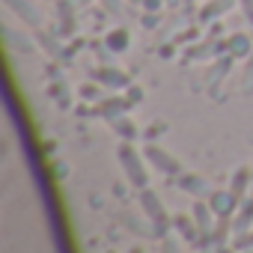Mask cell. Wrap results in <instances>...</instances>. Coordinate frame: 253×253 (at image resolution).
Returning a JSON list of instances; mask_svg holds the SVG:
<instances>
[{
	"label": "cell",
	"instance_id": "6da1fadb",
	"mask_svg": "<svg viewBox=\"0 0 253 253\" xmlns=\"http://www.w3.org/2000/svg\"><path fill=\"white\" fill-rule=\"evenodd\" d=\"M116 158H119V164H122V170H125V179H128L137 191H143V188L149 185V176H146V167H143V158H146V155H140V152L131 146V140H125V143L116 149Z\"/></svg>",
	"mask_w": 253,
	"mask_h": 253
},
{
	"label": "cell",
	"instance_id": "7a4b0ae2",
	"mask_svg": "<svg viewBox=\"0 0 253 253\" xmlns=\"http://www.w3.org/2000/svg\"><path fill=\"white\" fill-rule=\"evenodd\" d=\"M140 206H143V211L149 214V220H152V226H155V235L164 238V235L173 229V220L167 217V209H164L161 197H158L155 191L143 188V191H140Z\"/></svg>",
	"mask_w": 253,
	"mask_h": 253
},
{
	"label": "cell",
	"instance_id": "3957f363",
	"mask_svg": "<svg viewBox=\"0 0 253 253\" xmlns=\"http://www.w3.org/2000/svg\"><path fill=\"white\" fill-rule=\"evenodd\" d=\"M143 155L161 170V173H167V176H182V164H179V158H173L170 152H164L161 146H155V143H149L146 149H143Z\"/></svg>",
	"mask_w": 253,
	"mask_h": 253
},
{
	"label": "cell",
	"instance_id": "277c9868",
	"mask_svg": "<svg viewBox=\"0 0 253 253\" xmlns=\"http://www.w3.org/2000/svg\"><path fill=\"white\" fill-rule=\"evenodd\" d=\"M131 110V98L128 95H110V98H98L92 113L95 116H104V119H113V116H122Z\"/></svg>",
	"mask_w": 253,
	"mask_h": 253
},
{
	"label": "cell",
	"instance_id": "5b68a950",
	"mask_svg": "<svg viewBox=\"0 0 253 253\" xmlns=\"http://www.w3.org/2000/svg\"><path fill=\"white\" fill-rule=\"evenodd\" d=\"M209 206H211L214 217H232L235 209L241 206V200L226 188V191H211V194H209Z\"/></svg>",
	"mask_w": 253,
	"mask_h": 253
},
{
	"label": "cell",
	"instance_id": "8992f818",
	"mask_svg": "<svg viewBox=\"0 0 253 253\" xmlns=\"http://www.w3.org/2000/svg\"><path fill=\"white\" fill-rule=\"evenodd\" d=\"M92 78H95V84L110 86V89H128V86H131V78L125 75V72H119V69H113V66L92 69Z\"/></svg>",
	"mask_w": 253,
	"mask_h": 253
},
{
	"label": "cell",
	"instance_id": "52a82bcc",
	"mask_svg": "<svg viewBox=\"0 0 253 253\" xmlns=\"http://www.w3.org/2000/svg\"><path fill=\"white\" fill-rule=\"evenodd\" d=\"M191 214H194V223H197V229H200V235L203 238H209L211 235V229H214V211H211V206L209 203H203V200H197L194 206H191Z\"/></svg>",
	"mask_w": 253,
	"mask_h": 253
},
{
	"label": "cell",
	"instance_id": "ba28073f",
	"mask_svg": "<svg viewBox=\"0 0 253 253\" xmlns=\"http://www.w3.org/2000/svg\"><path fill=\"white\" fill-rule=\"evenodd\" d=\"M217 51H226V39H223V42H217V39H214V33H211L206 42H200V45L188 48V51H185V60H188V63H191V60H206V57H214Z\"/></svg>",
	"mask_w": 253,
	"mask_h": 253
},
{
	"label": "cell",
	"instance_id": "9c48e42d",
	"mask_svg": "<svg viewBox=\"0 0 253 253\" xmlns=\"http://www.w3.org/2000/svg\"><path fill=\"white\" fill-rule=\"evenodd\" d=\"M253 226V197L247 200H241V206L235 209V214H232V238L235 235H241V232H247Z\"/></svg>",
	"mask_w": 253,
	"mask_h": 253
},
{
	"label": "cell",
	"instance_id": "30bf717a",
	"mask_svg": "<svg viewBox=\"0 0 253 253\" xmlns=\"http://www.w3.org/2000/svg\"><path fill=\"white\" fill-rule=\"evenodd\" d=\"M238 3V0H209V3H203V9H200V21H217L220 15H226L232 6Z\"/></svg>",
	"mask_w": 253,
	"mask_h": 253
},
{
	"label": "cell",
	"instance_id": "8fae6325",
	"mask_svg": "<svg viewBox=\"0 0 253 253\" xmlns=\"http://www.w3.org/2000/svg\"><path fill=\"white\" fill-rule=\"evenodd\" d=\"M247 188H253L250 167H238V170L232 173V179H229V191H232L238 200H244V197H247Z\"/></svg>",
	"mask_w": 253,
	"mask_h": 253
},
{
	"label": "cell",
	"instance_id": "7c38bea8",
	"mask_svg": "<svg viewBox=\"0 0 253 253\" xmlns=\"http://www.w3.org/2000/svg\"><path fill=\"white\" fill-rule=\"evenodd\" d=\"M226 51H229V57H250L253 54V45H250V36L247 33H232L229 39H226Z\"/></svg>",
	"mask_w": 253,
	"mask_h": 253
},
{
	"label": "cell",
	"instance_id": "4fadbf2b",
	"mask_svg": "<svg viewBox=\"0 0 253 253\" xmlns=\"http://www.w3.org/2000/svg\"><path fill=\"white\" fill-rule=\"evenodd\" d=\"M107 122H110V128H113L122 140H137V125L125 116V113H122V116H113V119H107Z\"/></svg>",
	"mask_w": 253,
	"mask_h": 253
},
{
	"label": "cell",
	"instance_id": "5bb4252c",
	"mask_svg": "<svg viewBox=\"0 0 253 253\" xmlns=\"http://www.w3.org/2000/svg\"><path fill=\"white\" fill-rule=\"evenodd\" d=\"M6 6H9L21 21H27L30 27H36V24H39V15H36V9L27 3V0H6Z\"/></svg>",
	"mask_w": 253,
	"mask_h": 253
},
{
	"label": "cell",
	"instance_id": "9a60e30c",
	"mask_svg": "<svg viewBox=\"0 0 253 253\" xmlns=\"http://www.w3.org/2000/svg\"><path fill=\"white\" fill-rule=\"evenodd\" d=\"M128 30L125 27H116V30H110L107 36H104V45H107V51H113V54H122L125 48H128Z\"/></svg>",
	"mask_w": 253,
	"mask_h": 253
},
{
	"label": "cell",
	"instance_id": "2e32d148",
	"mask_svg": "<svg viewBox=\"0 0 253 253\" xmlns=\"http://www.w3.org/2000/svg\"><path fill=\"white\" fill-rule=\"evenodd\" d=\"M173 226L179 229V235H182L185 241H200V238H203L200 229H197V223H194L188 214H176V217H173Z\"/></svg>",
	"mask_w": 253,
	"mask_h": 253
},
{
	"label": "cell",
	"instance_id": "e0dca14e",
	"mask_svg": "<svg viewBox=\"0 0 253 253\" xmlns=\"http://www.w3.org/2000/svg\"><path fill=\"white\" fill-rule=\"evenodd\" d=\"M57 12H60V33L69 36L75 30V9H72V0H57Z\"/></svg>",
	"mask_w": 253,
	"mask_h": 253
},
{
	"label": "cell",
	"instance_id": "ac0fdd59",
	"mask_svg": "<svg viewBox=\"0 0 253 253\" xmlns=\"http://www.w3.org/2000/svg\"><path fill=\"white\" fill-rule=\"evenodd\" d=\"M217 247H223L229 238H232V217H217L214 220V229H211V235H209Z\"/></svg>",
	"mask_w": 253,
	"mask_h": 253
},
{
	"label": "cell",
	"instance_id": "d6986e66",
	"mask_svg": "<svg viewBox=\"0 0 253 253\" xmlns=\"http://www.w3.org/2000/svg\"><path fill=\"white\" fill-rule=\"evenodd\" d=\"M36 39H39V45H42V48H45V51H48V54H51L54 60H60V57H63V48H60V45H57V42H54L51 36H45V33H39Z\"/></svg>",
	"mask_w": 253,
	"mask_h": 253
},
{
	"label": "cell",
	"instance_id": "ffe728a7",
	"mask_svg": "<svg viewBox=\"0 0 253 253\" xmlns=\"http://www.w3.org/2000/svg\"><path fill=\"white\" fill-rule=\"evenodd\" d=\"M232 247H235V250H250V247H253V226H250L247 232L235 235V238H232Z\"/></svg>",
	"mask_w": 253,
	"mask_h": 253
},
{
	"label": "cell",
	"instance_id": "44dd1931",
	"mask_svg": "<svg viewBox=\"0 0 253 253\" xmlns=\"http://www.w3.org/2000/svg\"><path fill=\"white\" fill-rule=\"evenodd\" d=\"M185 191H194V194H200L203 191V182H200V176H182V182H179Z\"/></svg>",
	"mask_w": 253,
	"mask_h": 253
},
{
	"label": "cell",
	"instance_id": "7402d4cb",
	"mask_svg": "<svg viewBox=\"0 0 253 253\" xmlns=\"http://www.w3.org/2000/svg\"><path fill=\"white\" fill-rule=\"evenodd\" d=\"M98 95H101V92H98V86H95V84H84V86H81V98H86V101H92V98H95V101H98Z\"/></svg>",
	"mask_w": 253,
	"mask_h": 253
},
{
	"label": "cell",
	"instance_id": "603a6c76",
	"mask_svg": "<svg viewBox=\"0 0 253 253\" xmlns=\"http://www.w3.org/2000/svg\"><path fill=\"white\" fill-rule=\"evenodd\" d=\"M161 253H179V244H176L170 235H164V238H161Z\"/></svg>",
	"mask_w": 253,
	"mask_h": 253
},
{
	"label": "cell",
	"instance_id": "cb8c5ba5",
	"mask_svg": "<svg viewBox=\"0 0 253 253\" xmlns=\"http://www.w3.org/2000/svg\"><path fill=\"white\" fill-rule=\"evenodd\" d=\"M238 6H241V12L247 15V21L253 24V0H238Z\"/></svg>",
	"mask_w": 253,
	"mask_h": 253
},
{
	"label": "cell",
	"instance_id": "d4e9b609",
	"mask_svg": "<svg viewBox=\"0 0 253 253\" xmlns=\"http://www.w3.org/2000/svg\"><path fill=\"white\" fill-rule=\"evenodd\" d=\"M122 92H125V95H128V98H131V104H137V101L143 98V92H140L137 86H128V89H122Z\"/></svg>",
	"mask_w": 253,
	"mask_h": 253
},
{
	"label": "cell",
	"instance_id": "484cf974",
	"mask_svg": "<svg viewBox=\"0 0 253 253\" xmlns=\"http://www.w3.org/2000/svg\"><path fill=\"white\" fill-rule=\"evenodd\" d=\"M158 6H161V0H143V9L149 12H158Z\"/></svg>",
	"mask_w": 253,
	"mask_h": 253
},
{
	"label": "cell",
	"instance_id": "4316f807",
	"mask_svg": "<svg viewBox=\"0 0 253 253\" xmlns=\"http://www.w3.org/2000/svg\"><path fill=\"white\" fill-rule=\"evenodd\" d=\"M247 60H250V66H247V86H253V54Z\"/></svg>",
	"mask_w": 253,
	"mask_h": 253
},
{
	"label": "cell",
	"instance_id": "83f0119b",
	"mask_svg": "<svg viewBox=\"0 0 253 253\" xmlns=\"http://www.w3.org/2000/svg\"><path fill=\"white\" fill-rule=\"evenodd\" d=\"M75 3H78V6H86V3H92V0H75Z\"/></svg>",
	"mask_w": 253,
	"mask_h": 253
},
{
	"label": "cell",
	"instance_id": "f1b7e54d",
	"mask_svg": "<svg viewBox=\"0 0 253 253\" xmlns=\"http://www.w3.org/2000/svg\"><path fill=\"white\" fill-rule=\"evenodd\" d=\"M128 253H143V247H131V250H128Z\"/></svg>",
	"mask_w": 253,
	"mask_h": 253
},
{
	"label": "cell",
	"instance_id": "f546056e",
	"mask_svg": "<svg viewBox=\"0 0 253 253\" xmlns=\"http://www.w3.org/2000/svg\"><path fill=\"white\" fill-rule=\"evenodd\" d=\"M241 253H253V247H250V250H241Z\"/></svg>",
	"mask_w": 253,
	"mask_h": 253
},
{
	"label": "cell",
	"instance_id": "4dcf8cb0",
	"mask_svg": "<svg viewBox=\"0 0 253 253\" xmlns=\"http://www.w3.org/2000/svg\"><path fill=\"white\" fill-rule=\"evenodd\" d=\"M197 253H211V250H197Z\"/></svg>",
	"mask_w": 253,
	"mask_h": 253
},
{
	"label": "cell",
	"instance_id": "1f68e13d",
	"mask_svg": "<svg viewBox=\"0 0 253 253\" xmlns=\"http://www.w3.org/2000/svg\"><path fill=\"white\" fill-rule=\"evenodd\" d=\"M250 176H253V167H250Z\"/></svg>",
	"mask_w": 253,
	"mask_h": 253
}]
</instances>
